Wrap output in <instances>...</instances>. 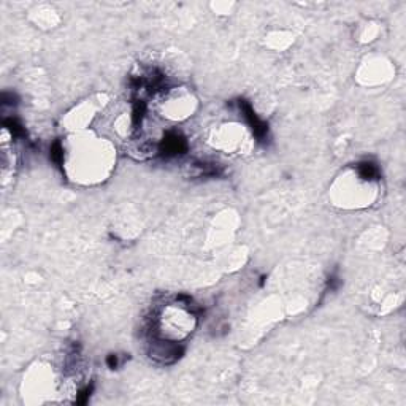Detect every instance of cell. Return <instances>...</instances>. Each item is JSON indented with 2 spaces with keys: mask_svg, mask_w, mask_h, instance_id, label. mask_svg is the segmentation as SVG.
<instances>
[{
  "mask_svg": "<svg viewBox=\"0 0 406 406\" xmlns=\"http://www.w3.org/2000/svg\"><path fill=\"white\" fill-rule=\"evenodd\" d=\"M357 168H358L360 177L365 179H376L380 177V170H378V167L375 164H371V162H362V164L357 165Z\"/></svg>",
  "mask_w": 406,
  "mask_h": 406,
  "instance_id": "3",
  "label": "cell"
},
{
  "mask_svg": "<svg viewBox=\"0 0 406 406\" xmlns=\"http://www.w3.org/2000/svg\"><path fill=\"white\" fill-rule=\"evenodd\" d=\"M106 363H108V367H110V368H116L118 367V355H114V354L108 355Z\"/></svg>",
  "mask_w": 406,
  "mask_h": 406,
  "instance_id": "5",
  "label": "cell"
},
{
  "mask_svg": "<svg viewBox=\"0 0 406 406\" xmlns=\"http://www.w3.org/2000/svg\"><path fill=\"white\" fill-rule=\"evenodd\" d=\"M62 157H64V151H62V146H60L59 141L52 145L51 148V159L56 162V164H62Z\"/></svg>",
  "mask_w": 406,
  "mask_h": 406,
  "instance_id": "4",
  "label": "cell"
},
{
  "mask_svg": "<svg viewBox=\"0 0 406 406\" xmlns=\"http://www.w3.org/2000/svg\"><path fill=\"white\" fill-rule=\"evenodd\" d=\"M187 151V143L186 140L181 137L178 133H168L167 137L159 143L157 146V152L164 157H173V155H179L184 154Z\"/></svg>",
  "mask_w": 406,
  "mask_h": 406,
  "instance_id": "1",
  "label": "cell"
},
{
  "mask_svg": "<svg viewBox=\"0 0 406 406\" xmlns=\"http://www.w3.org/2000/svg\"><path fill=\"white\" fill-rule=\"evenodd\" d=\"M238 106H240V110H241V113H243V116H245V119L248 121V124L251 126L254 135H255V137L259 138V140H262V138L267 135V126L263 124L262 121L255 116V113L253 111L251 105H249L248 102L240 100V102H238Z\"/></svg>",
  "mask_w": 406,
  "mask_h": 406,
  "instance_id": "2",
  "label": "cell"
}]
</instances>
